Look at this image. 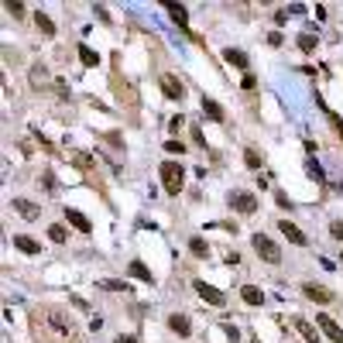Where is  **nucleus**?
<instances>
[{"mask_svg": "<svg viewBox=\"0 0 343 343\" xmlns=\"http://www.w3.org/2000/svg\"><path fill=\"white\" fill-rule=\"evenodd\" d=\"M31 326L38 343H82L79 323L62 306H38L31 316Z\"/></svg>", "mask_w": 343, "mask_h": 343, "instance_id": "obj_1", "label": "nucleus"}, {"mask_svg": "<svg viewBox=\"0 0 343 343\" xmlns=\"http://www.w3.org/2000/svg\"><path fill=\"white\" fill-rule=\"evenodd\" d=\"M182 182H185V172L179 161H161V185L168 196H179L182 192Z\"/></svg>", "mask_w": 343, "mask_h": 343, "instance_id": "obj_2", "label": "nucleus"}, {"mask_svg": "<svg viewBox=\"0 0 343 343\" xmlns=\"http://www.w3.org/2000/svg\"><path fill=\"white\" fill-rule=\"evenodd\" d=\"M251 244H254V251L261 254V258H264L268 264H278V261H282V247H278V244H274V240L268 237V233H254Z\"/></svg>", "mask_w": 343, "mask_h": 343, "instance_id": "obj_3", "label": "nucleus"}, {"mask_svg": "<svg viewBox=\"0 0 343 343\" xmlns=\"http://www.w3.org/2000/svg\"><path fill=\"white\" fill-rule=\"evenodd\" d=\"M302 295L312 298L316 306H326V302H333V292H330V288H323V285H316V282H306V285H302Z\"/></svg>", "mask_w": 343, "mask_h": 343, "instance_id": "obj_4", "label": "nucleus"}, {"mask_svg": "<svg viewBox=\"0 0 343 343\" xmlns=\"http://www.w3.org/2000/svg\"><path fill=\"white\" fill-rule=\"evenodd\" d=\"M158 86H161V93H165L168 100H182V96H185V86L175 79V76H168V72H165V76L158 79Z\"/></svg>", "mask_w": 343, "mask_h": 343, "instance_id": "obj_5", "label": "nucleus"}, {"mask_svg": "<svg viewBox=\"0 0 343 343\" xmlns=\"http://www.w3.org/2000/svg\"><path fill=\"white\" fill-rule=\"evenodd\" d=\"M230 203H233V209H237V213H244V217L258 213V199H254L251 192H237V196H230Z\"/></svg>", "mask_w": 343, "mask_h": 343, "instance_id": "obj_6", "label": "nucleus"}, {"mask_svg": "<svg viewBox=\"0 0 343 343\" xmlns=\"http://www.w3.org/2000/svg\"><path fill=\"white\" fill-rule=\"evenodd\" d=\"M278 230H282V233H285V237L292 240L295 247H306V244H309V237L295 227V223H292V220H278Z\"/></svg>", "mask_w": 343, "mask_h": 343, "instance_id": "obj_7", "label": "nucleus"}, {"mask_svg": "<svg viewBox=\"0 0 343 343\" xmlns=\"http://www.w3.org/2000/svg\"><path fill=\"white\" fill-rule=\"evenodd\" d=\"M196 292H199V298H203V302H209V306H223V302H227V298H223V292H220V288H213V285H206V282H196Z\"/></svg>", "mask_w": 343, "mask_h": 343, "instance_id": "obj_8", "label": "nucleus"}, {"mask_svg": "<svg viewBox=\"0 0 343 343\" xmlns=\"http://www.w3.org/2000/svg\"><path fill=\"white\" fill-rule=\"evenodd\" d=\"M11 209H14V213H21L24 220H38V217H41V209H38V206H34L31 199H14Z\"/></svg>", "mask_w": 343, "mask_h": 343, "instance_id": "obj_9", "label": "nucleus"}, {"mask_svg": "<svg viewBox=\"0 0 343 343\" xmlns=\"http://www.w3.org/2000/svg\"><path fill=\"white\" fill-rule=\"evenodd\" d=\"M316 326H319V330L326 333V336H330L333 343H343V330H340V326H336V323L330 319V316H319V319H316Z\"/></svg>", "mask_w": 343, "mask_h": 343, "instance_id": "obj_10", "label": "nucleus"}, {"mask_svg": "<svg viewBox=\"0 0 343 343\" xmlns=\"http://www.w3.org/2000/svg\"><path fill=\"white\" fill-rule=\"evenodd\" d=\"M66 220H69V223H72L76 230H79V233H90V230H93V223L82 217L79 209H66Z\"/></svg>", "mask_w": 343, "mask_h": 343, "instance_id": "obj_11", "label": "nucleus"}, {"mask_svg": "<svg viewBox=\"0 0 343 343\" xmlns=\"http://www.w3.org/2000/svg\"><path fill=\"white\" fill-rule=\"evenodd\" d=\"M168 330L179 333V336H189V333H192V326H189V316H179V312H175V316H168Z\"/></svg>", "mask_w": 343, "mask_h": 343, "instance_id": "obj_12", "label": "nucleus"}, {"mask_svg": "<svg viewBox=\"0 0 343 343\" xmlns=\"http://www.w3.org/2000/svg\"><path fill=\"white\" fill-rule=\"evenodd\" d=\"M14 247H17L21 254H38V251H41V244H38V240H31V237H24V233H17V237H14Z\"/></svg>", "mask_w": 343, "mask_h": 343, "instance_id": "obj_13", "label": "nucleus"}, {"mask_svg": "<svg viewBox=\"0 0 343 343\" xmlns=\"http://www.w3.org/2000/svg\"><path fill=\"white\" fill-rule=\"evenodd\" d=\"M240 298H244L247 306H261L264 292H261V288H254V285H244V288H240Z\"/></svg>", "mask_w": 343, "mask_h": 343, "instance_id": "obj_14", "label": "nucleus"}, {"mask_svg": "<svg viewBox=\"0 0 343 343\" xmlns=\"http://www.w3.org/2000/svg\"><path fill=\"white\" fill-rule=\"evenodd\" d=\"M223 58H227L230 66L244 69V72H247V66H251V62H247V55H244V52H240V48H227V52H223Z\"/></svg>", "mask_w": 343, "mask_h": 343, "instance_id": "obj_15", "label": "nucleus"}, {"mask_svg": "<svg viewBox=\"0 0 343 343\" xmlns=\"http://www.w3.org/2000/svg\"><path fill=\"white\" fill-rule=\"evenodd\" d=\"M96 288H103V292H127V282H120V278H103V282H96Z\"/></svg>", "mask_w": 343, "mask_h": 343, "instance_id": "obj_16", "label": "nucleus"}, {"mask_svg": "<svg viewBox=\"0 0 343 343\" xmlns=\"http://www.w3.org/2000/svg\"><path fill=\"white\" fill-rule=\"evenodd\" d=\"M203 114L209 117V120H217V124L223 120V110H220V103H217V100H203Z\"/></svg>", "mask_w": 343, "mask_h": 343, "instance_id": "obj_17", "label": "nucleus"}, {"mask_svg": "<svg viewBox=\"0 0 343 343\" xmlns=\"http://www.w3.org/2000/svg\"><path fill=\"white\" fill-rule=\"evenodd\" d=\"M165 11L172 14V21H175V24H185V21H189V14H185L182 4H165Z\"/></svg>", "mask_w": 343, "mask_h": 343, "instance_id": "obj_18", "label": "nucleus"}, {"mask_svg": "<svg viewBox=\"0 0 343 343\" xmlns=\"http://www.w3.org/2000/svg\"><path fill=\"white\" fill-rule=\"evenodd\" d=\"M31 86H34V90H41V86H48V72H45L41 66H34V69H31Z\"/></svg>", "mask_w": 343, "mask_h": 343, "instance_id": "obj_19", "label": "nucleus"}, {"mask_svg": "<svg viewBox=\"0 0 343 343\" xmlns=\"http://www.w3.org/2000/svg\"><path fill=\"white\" fill-rule=\"evenodd\" d=\"M127 271L134 274L137 282H151V271H148V268H144L141 261H131V268H127Z\"/></svg>", "mask_w": 343, "mask_h": 343, "instance_id": "obj_20", "label": "nucleus"}, {"mask_svg": "<svg viewBox=\"0 0 343 343\" xmlns=\"http://www.w3.org/2000/svg\"><path fill=\"white\" fill-rule=\"evenodd\" d=\"M79 62H82V66H100V55H96L93 48L79 45Z\"/></svg>", "mask_w": 343, "mask_h": 343, "instance_id": "obj_21", "label": "nucleus"}, {"mask_svg": "<svg viewBox=\"0 0 343 343\" xmlns=\"http://www.w3.org/2000/svg\"><path fill=\"white\" fill-rule=\"evenodd\" d=\"M295 330H298V336H302V340L316 343V330H312V326H309L306 319H295Z\"/></svg>", "mask_w": 343, "mask_h": 343, "instance_id": "obj_22", "label": "nucleus"}, {"mask_svg": "<svg viewBox=\"0 0 343 343\" xmlns=\"http://www.w3.org/2000/svg\"><path fill=\"white\" fill-rule=\"evenodd\" d=\"M34 24H38V31H41V34H48V38H52V34H55V24L48 21L45 14H34Z\"/></svg>", "mask_w": 343, "mask_h": 343, "instance_id": "obj_23", "label": "nucleus"}, {"mask_svg": "<svg viewBox=\"0 0 343 343\" xmlns=\"http://www.w3.org/2000/svg\"><path fill=\"white\" fill-rule=\"evenodd\" d=\"M189 251H192L196 258H206V254H209V247H206L203 237H192V240H189Z\"/></svg>", "mask_w": 343, "mask_h": 343, "instance_id": "obj_24", "label": "nucleus"}, {"mask_svg": "<svg viewBox=\"0 0 343 343\" xmlns=\"http://www.w3.org/2000/svg\"><path fill=\"white\" fill-rule=\"evenodd\" d=\"M244 161H247V168H254V172L261 168V155H258L254 148H247V151H244Z\"/></svg>", "mask_w": 343, "mask_h": 343, "instance_id": "obj_25", "label": "nucleus"}, {"mask_svg": "<svg viewBox=\"0 0 343 343\" xmlns=\"http://www.w3.org/2000/svg\"><path fill=\"white\" fill-rule=\"evenodd\" d=\"M48 237L55 240V244H66V227H62V223H52V227H48Z\"/></svg>", "mask_w": 343, "mask_h": 343, "instance_id": "obj_26", "label": "nucleus"}, {"mask_svg": "<svg viewBox=\"0 0 343 343\" xmlns=\"http://www.w3.org/2000/svg\"><path fill=\"white\" fill-rule=\"evenodd\" d=\"M295 45L302 48V52H312V48H316V34H298Z\"/></svg>", "mask_w": 343, "mask_h": 343, "instance_id": "obj_27", "label": "nucleus"}, {"mask_svg": "<svg viewBox=\"0 0 343 343\" xmlns=\"http://www.w3.org/2000/svg\"><path fill=\"white\" fill-rule=\"evenodd\" d=\"M306 172L312 175V179H316V182H326V179H323V168L316 165V161H306Z\"/></svg>", "mask_w": 343, "mask_h": 343, "instance_id": "obj_28", "label": "nucleus"}, {"mask_svg": "<svg viewBox=\"0 0 343 343\" xmlns=\"http://www.w3.org/2000/svg\"><path fill=\"white\" fill-rule=\"evenodd\" d=\"M4 7H7V11H11L14 17H21V14H24V4H17V0H7Z\"/></svg>", "mask_w": 343, "mask_h": 343, "instance_id": "obj_29", "label": "nucleus"}, {"mask_svg": "<svg viewBox=\"0 0 343 343\" xmlns=\"http://www.w3.org/2000/svg\"><path fill=\"white\" fill-rule=\"evenodd\" d=\"M240 86H244V90H254V86H258V76H251V72H244V79H240Z\"/></svg>", "mask_w": 343, "mask_h": 343, "instance_id": "obj_30", "label": "nucleus"}, {"mask_svg": "<svg viewBox=\"0 0 343 343\" xmlns=\"http://www.w3.org/2000/svg\"><path fill=\"white\" fill-rule=\"evenodd\" d=\"M165 151H168V155H182V144H179V141H165Z\"/></svg>", "mask_w": 343, "mask_h": 343, "instance_id": "obj_31", "label": "nucleus"}, {"mask_svg": "<svg viewBox=\"0 0 343 343\" xmlns=\"http://www.w3.org/2000/svg\"><path fill=\"white\" fill-rule=\"evenodd\" d=\"M76 165H79V168H90V165H93V158H90V155H82V151H79V155H76Z\"/></svg>", "mask_w": 343, "mask_h": 343, "instance_id": "obj_32", "label": "nucleus"}, {"mask_svg": "<svg viewBox=\"0 0 343 343\" xmlns=\"http://www.w3.org/2000/svg\"><path fill=\"white\" fill-rule=\"evenodd\" d=\"M326 114H330V110H326ZM330 120H333V127H336V134H340V141H343V120L336 114H330Z\"/></svg>", "mask_w": 343, "mask_h": 343, "instance_id": "obj_33", "label": "nucleus"}, {"mask_svg": "<svg viewBox=\"0 0 343 343\" xmlns=\"http://www.w3.org/2000/svg\"><path fill=\"white\" fill-rule=\"evenodd\" d=\"M330 233H333L336 240H343V223H330Z\"/></svg>", "mask_w": 343, "mask_h": 343, "instance_id": "obj_34", "label": "nucleus"}, {"mask_svg": "<svg viewBox=\"0 0 343 343\" xmlns=\"http://www.w3.org/2000/svg\"><path fill=\"white\" fill-rule=\"evenodd\" d=\"M268 45H274V48H278V45H282V34H278V31H271V34H268Z\"/></svg>", "mask_w": 343, "mask_h": 343, "instance_id": "obj_35", "label": "nucleus"}, {"mask_svg": "<svg viewBox=\"0 0 343 343\" xmlns=\"http://www.w3.org/2000/svg\"><path fill=\"white\" fill-rule=\"evenodd\" d=\"M117 343H141V340H137V336H124V333H120V336H117Z\"/></svg>", "mask_w": 343, "mask_h": 343, "instance_id": "obj_36", "label": "nucleus"}]
</instances>
